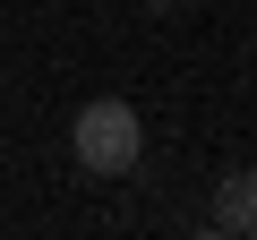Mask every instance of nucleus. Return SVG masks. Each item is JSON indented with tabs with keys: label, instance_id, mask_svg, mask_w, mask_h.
I'll list each match as a JSON object with an SVG mask.
<instances>
[{
	"label": "nucleus",
	"instance_id": "1",
	"mask_svg": "<svg viewBox=\"0 0 257 240\" xmlns=\"http://www.w3.org/2000/svg\"><path fill=\"white\" fill-rule=\"evenodd\" d=\"M69 146H77V163L94 172V180H120V172H138V155H146V129H138V111L128 103H86L77 111V129H69Z\"/></svg>",
	"mask_w": 257,
	"mask_h": 240
},
{
	"label": "nucleus",
	"instance_id": "2",
	"mask_svg": "<svg viewBox=\"0 0 257 240\" xmlns=\"http://www.w3.org/2000/svg\"><path fill=\"white\" fill-rule=\"evenodd\" d=\"M214 231H223V240H257V172H223V189H214Z\"/></svg>",
	"mask_w": 257,
	"mask_h": 240
},
{
	"label": "nucleus",
	"instance_id": "3",
	"mask_svg": "<svg viewBox=\"0 0 257 240\" xmlns=\"http://www.w3.org/2000/svg\"><path fill=\"white\" fill-rule=\"evenodd\" d=\"M146 9H189V0H146Z\"/></svg>",
	"mask_w": 257,
	"mask_h": 240
}]
</instances>
